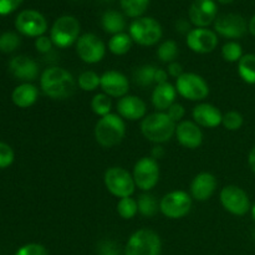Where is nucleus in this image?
<instances>
[{"mask_svg": "<svg viewBox=\"0 0 255 255\" xmlns=\"http://www.w3.org/2000/svg\"><path fill=\"white\" fill-rule=\"evenodd\" d=\"M248 31L251 32L253 36H255V15L252 16V19L248 22Z\"/></svg>", "mask_w": 255, "mask_h": 255, "instance_id": "obj_49", "label": "nucleus"}, {"mask_svg": "<svg viewBox=\"0 0 255 255\" xmlns=\"http://www.w3.org/2000/svg\"><path fill=\"white\" fill-rule=\"evenodd\" d=\"M193 199L184 191H172L159 201V212L168 219H182L191 212Z\"/></svg>", "mask_w": 255, "mask_h": 255, "instance_id": "obj_9", "label": "nucleus"}, {"mask_svg": "<svg viewBox=\"0 0 255 255\" xmlns=\"http://www.w3.org/2000/svg\"><path fill=\"white\" fill-rule=\"evenodd\" d=\"M20 46V37L15 32L6 31L0 35V51L4 54L14 52Z\"/></svg>", "mask_w": 255, "mask_h": 255, "instance_id": "obj_37", "label": "nucleus"}, {"mask_svg": "<svg viewBox=\"0 0 255 255\" xmlns=\"http://www.w3.org/2000/svg\"><path fill=\"white\" fill-rule=\"evenodd\" d=\"M218 182L214 174L209 172H201L192 181L189 187V194L192 199L197 202H206L211 198L216 192Z\"/></svg>", "mask_w": 255, "mask_h": 255, "instance_id": "obj_20", "label": "nucleus"}, {"mask_svg": "<svg viewBox=\"0 0 255 255\" xmlns=\"http://www.w3.org/2000/svg\"><path fill=\"white\" fill-rule=\"evenodd\" d=\"M95 139L105 148H112L124 141L126 136V122L119 114L100 117L95 125Z\"/></svg>", "mask_w": 255, "mask_h": 255, "instance_id": "obj_3", "label": "nucleus"}, {"mask_svg": "<svg viewBox=\"0 0 255 255\" xmlns=\"http://www.w3.org/2000/svg\"><path fill=\"white\" fill-rule=\"evenodd\" d=\"M132 44H133V40L131 39L129 34L120 32V34L112 35L111 39L109 40L107 47L111 54L116 55V56H122L131 50Z\"/></svg>", "mask_w": 255, "mask_h": 255, "instance_id": "obj_26", "label": "nucleus"}, {"mask_svg": "<svg viewBox=\"0 0 255 255\" xmlns=\"http://www.w3.org/2000/svg\"><path fill=\"white\" fill-rule=\"evenodd\" d=\"M81 31L79 20L71 15H64L55 20L50 30V39L54 46L59 49H66L76 44Z\"/></svg>", "mask_w": 255, "mask_h": 255, "instance_id": "obj_5", "label": "nucleus"}, {"mask_svg": "<svg viewBox=\"0 0 255 255\" xmlns=\"http://www.w3.org/2000/svg\"><path fill=\"white\" fill-rule=\"evenodd\" d=\"M186 44L196 54H211L218 46V35L207 27H194L187 34Z\"/></svg>", "mask_w": 255, "mask_h": 255, "instance_id": "obj_15", "label": "nucleus"}, {"mask_svg": "<svg viewBox=\"0 0 255 255\" xmlns=\"http://www.w3.org/2000/svg\"><path fill=\"white\" fill-rule=\"evenodd\" d=\"M177 90L171 82H166L162 85H156L151 95V102L156 111L166 112L172 105L176 102Z\"/></svg>", "mask_w": 255, "mask_h": 255, "instance_id": "obj_23", "label": "nucleus"}, {"mask_svg": "<svg viewBox=\"0 0 255 255\" xmlns=\"http://www.w3.org/2000/svg\"><path fill=\"white\" fill-rule=\"evenodd\" d=\"M117 213L122 219H133L138 213V204H137V199L133 197H126V198H121L117 202Z\"/></svg>", "mask_w": 255, "mask_h": 255, "instance_id": "obj_34", "label": "nucleus"}, {"mask_svg": "<svg viewBox=\"0 0 255 255\" xmlns=\"http://www.w3.org/2000/svg\"><path fill=\"white\" fill-rule=\"evenodd\" d=\"M77 81L74 75L60 66H50L40 75V89L52 100H66L75 94Z\"/></svg>", "mask_w": 255, "mask_h": 255, "instance_id": "obj_1", "label": "nucleus"}, {"mask_svg": "<svg viewBox=\"0 0 255 255\" xmlns=\"http://www.w3.org/2000/svg\"><path fill=\"white\" fill-rule=\"evenodd\" d=\"M192 117L199 127L216 128L222 125L223 114L214 105L208 104V102H201L194 106L193 111H192Z\"/></svg>", "mask_w": 255, "mask_h": 255, "instance_id": "obj_22", "label": "nucleus"}, {"mask_svg": "<svg viewBox=\"0 0 255 255\" xmlns=\"http://www.w3.org/2000/svg\"><path fill=\"white\" fill-rule=\"evenodd\" d=\"M218 2H221V4H231V2H233L234 0H217Z\"/></svg>", "mask_w": 255, "mask_h": 255, "instance_id": "obj_51", "label": "nucleus"}, {"mask_svg": "<svg viewBox=\"0 0 255 255\" xmlns=\"http://www.w3.org/2000/svg\"><path fill=\"white\" fill-rule=\"evenodd\" d=\"M117 114L125 121H139L147 116V105L141 97L126 95L117 101Z\"/></svg>", "mask_w": 255, "mask_h": 255, "instance_id": "obj_18", "label": "nucleus"}, {"mask_svg": "<svg viewBox=\"0 0 255 255\" xmlns=\"http://www.w3.org/2000/svg\"><path fill=\"white\" fill-rule=\"evenodd\" d=\"M39 97V90L31 82H22L21 85L16 86L11 94V100L15 106L19 109H29Z\"/></svg>", "mask_w": 255, "mask_h": 255, "instance_id": "obj_24", "label": "nucleus"}, {"mask_svg": "<svg viewBox=\"0 0 255 255\" xmlns=\"http://www.w3.org/2000/svg\"><path fill=\"white\" fill-rule=\"evenodd\" d=\"M168 72L164 69H156V74H154V84L162 85L168 82Z\"/></svg>", "mask_w": 255, "mask_h": 255, "instance_id": "obj_45", "label": "nucleus"}, {"mask_svg": "<svg viewBox=\"0 0 255 255\" xmlns=\"http://www.w3.org/2000/svg\"><path fill=\"white\" fill-rule=\"evenodd\" d=\"M238 75L246 84L255 85V54H244L238 62Z\"/></svg>", "mask_w": 255, "mask_h": 255, "instance_id": "obj_27", "label": "nucleus"}, {"mask_svg": "<svg viewBox=\"0 0 255 255\" xmlns=\"http://www.w3.org/2000/svg\"><path fill=\"white\" fill-rule=\"evenodd\" d=\"M104 1H112V0H104Z\"/></svg>", "mask_w": 255, "mask_h": 255, "instance_id": "obj_52", "label": "nucleus"}, {"mask_svg": "<svg viewBox=\"0 0 255 255\" xmlns=\"http://www.w3.org/2000/svg\"><path fill=\"white\" fill-rule=\"evenodd\" d=\"M100 255H120L119 247L114 243V242L105 241L100 244L99 248Z\"/></svg>", "mask_w": 255, "mask_h": 255, "instance_id": "obj_43", "label": "nucleus"}, {"mask_svg": "<svg viewBox=\"0 0 255 255\" xmlns=\"http://www.w3.org/2000/svg\"><path fill=\"white\" fill-rule=\"evenodd\" d=\"M164 154H166V151H164V147L162 146V144H154V146L152 147L151 157L153 159L158 161V159L163 158Z\"/></svg>", "mask_w": 255, "mask_h": 255, "instance_id": "obj_46", "label": "nucleus"}, {"mask_svg": "<svg viewBox=\"0 0 255 255\" xmlns=\"http://www.w3.org/2000/svg\"><path fill=\"white\" fill-rule=\"evenodd\" d=\"M218 7L214 0H194L188 10L189 21L196 27H207L217 19Z\"/></svg>", "mask_w": 255, "mask_h": 255, "instance_id": "obj_16", "label": "nucleus"}, {"mask_svg": "<svg viewBox=\"0 0 255 255\" xmlns=\"http://www.w3.org/2000/svg\"><path fill=\"white\" fill-rule=\"evenodd\" d=\"M91 110L99 117H104L110 115L112 111L111 97L107 96L104 92L96 94L91 100Z\"/></svg>", "mask_w": 255, "mask_h": 255, "instance_id": "obj_33", "label": "nucleus"}, {"mask_svg": "<svg viewBox=\"0 0 255 255\" xmlns=\"http://www.w3.org/2000/svg\"><path fill=\"white\" fill-rule=\"evenodd\" d=\"M219 201L228 213L236 217H243L251 212L252 203L248 193L236 184H229L222 188Z\"/></svg>", "mask_w": 255, "mask_h": 255, "instance_id": "obj_10", "label": "nucleus"}, {"mask_svg": "<svg viewBox=\"0 0 255 255\" xmlns=\"http://www.w3.org/2000/svg\"><path fill=\"white\" fill-rule=\"evenodd\" d=\"M174 137L181 146L189 149L198 148L203 143L202 128L196 122L189 121V120H183L179 124H177Z\"/></svg>", "mask_w": 255, "mask_h": 255, "instance_id": "obj_19", "label": "nucleus"}, {"mask_svg": "<svg viewBox=\"0 0 255 255\" xmlns=\"http://www.w3.org/2000/svg\"><path fill=\"white\" fill-rule=\"evenodd\" d=\"M104 183L107 191L120 199L132 197L137 188L132 173L119 166L106 169L104 174Z\"/></svg>", "mask_w": 255, "mask_h": 255, "instance_id": "obj_7", "label": "nucleus"}, {"mask_svg": "<svg viewBox=\"0 0 255 255\" xmlns=\"http://www.w3.org/2000/svg\"><path fill=\"white\" fill-rule=\"evenodd\" d=\"M251 214H252V218H253V221H254V223H255V203L253 204V206H252Z\"/></svg>", "mask_w": 255, "mask_h": 255, "instance_id": "obj_50", "label": "nucleus"}, {"mask_svg": "<svg viewBox=\"0 0 255 255\" xmlns=\"http://www.w3.org/2000/svg\"><path fill=\"white\" fill-rule=\"evenodd\" d=\"M166 114L168 115L169 119H171L174 124H179L181 121H183L184 116H186V109H184V106L182 104L174 102V104L167 110Z\"/></svg>", "mask_w": 255, "mask_h": 255, "instance_id": "obj_40", "label": "nucleus"}, {"mask_svg": "<svg viewBox=\"0 0 255 255\" xmlns=\"http://www.w3.org/2000/svg\"><path fill=\"white\" fill-rule=\"evenodd\" d=\"M15 154L9 144L0 142V169L7 168L14 162Z\"/></svg>", "mask_w": 255, "mask_h": 255, "instance_id": "obj_38", "label": "nucleus"}, {"mask_svg": "<svg viewBox=\"0 0 255 255\" xmlns=\"http://www.w3.org/2000/svg\"><path fill=\"white\" fill-rule=\"evenodd\" d=\"M162 242L158 234L142 228L134 232L127 241L125 255H161Z\"/></svg>", "mask_w": 255, "mask_h": 255, "instance_id": "obj_4", "label": "nucleus"}, {"mask_svg": "<svg viewBox=\"0 0 255 255\" xmlns=\"http://www.w3.org/2000/svg\"><path fill=\"white\" fill-rule=\"evenodd\" d=\"M176 29L177 31L182 32V34H188L189 31H191V25H189V22L187 21V20H178V21L176 22Z\"/></svg>", "mask_w": 255, "mask_h": 255, "instance_id": "obj_47", "label": "nucleus"}, {"mask_svg": "<svg viewBox=\"0 0 255 255\" xmlns=\"http://www.w3.org/2000/svg\"><path fill=\"white\" fill-rule=\"evenodd\" d=\"M22 0H0V15H9L21 5Z\"/></svg>", "mask_w": 255, "mask_h": 255, "instance_id": "obj_42", "label": "nucleus"}, {"mask_svg": "<svg viewBox=\"0 0 255 255\" xmlns=\"http://www.w3.org/2000/svg\"><path fill=\"white\" fill-rule=\"evenodd\" d=\"M9 70L14 77L24 82H31L39 76V65L34 59L19 55L10 60Z\"/></svg>", "mask_w": 255, "mask_h": 255, "instance_id": "obj_21", "label": "nucleus"}, {"mask_svg": "<svg viewBox=\"0 0 255 255\" xmlns=\"http://www.w3.org/2000/svg\"><path fill=\"white\" fill-rule=\"evenodd\" d=\"M243 55V47L238 41H234V40L226 42L222 47V57L224 61L231 62V64H234V62L238 64Z\"/></svg>", "mask_w": 255, "mask_h": 255, "instance_id": "obj_35", "label": "nucleus"}, {"mask_svg": "<svg viewBox=\"0 0 255 255\" xmlns=\"http://www.w3.org/2000/svg\"><path fill=\"white\" fill-rule=\"evenodd\" d=\"M156 54L162 62L171 64V62L176 61L177 56H178V45L174 40H166L158 45Z\"/></svg>", "mask_w": 255, "mask_h": 255, "instance_id": "obj_32", "label": "nucleus"}, {"mask_svg": "<svg viewBox=\"0 0 255 255\" xmlns=\"http://www.w3.org/2000/svg\"><path fill=\"white\" fill-rule=\"evenodd\" d=\"M52 47H54V44H52L50 36L42 35V36L36 37V40H35V49H36L37 52H40V54H50V52L52 51Z\"/></svg>", "mask_w": 255, "mask_h": 255, "instance_id": "obj_41", "label": "nucleus"}, {"mask_svg": "<svg viewBox=\"0 0 255 255\" xmlns=\"http://www.w3.org/2000/svg\"><path fill=\"white\" fill-rule=\"evenodd\" d=\"M102 92L110 96L111 99H122L128 95L129 81L127 76L116 70H109L101 75V84H100Z\"/></svg>", "mask_w": 255, "mask_h": 255, "instance_id": "obj_17", "label": "nucleus"}, {"mask_svg": "<svg viewBox=\"0 0 255 255\" xmlns=\"http://www.w3.org/2000/svg\"><path fill=\"white\" fill-rule=\"evenodd\" d=\"M128 34L133 42L141 46H153L158 44L163 35L161 24L149 16L134 19L128 27Z\"/></svg>", "mask_w": 255, "mask_h": 255, "instance_id": "obj_6", "label": "nucleus"}, {"mask_svg": "<svg viewBox=\"0 0 255 255\" xmlns=\"http://www.w3.org/2000/svg\"><path fill=\"white\" fill-rule=\"evenodd\" d=\"M176 126L166 112H153L142 120L141 132L147 141L162 144L171 141L176 133Z\"/></svg>", "mask_w": 255, "mask_h": 255, "instance_id": "obj_2", "label": "nucleus"}, {"mask_svg": "<svg viewBox=\"0 0 255 255\" xmlns=\"http://www.w3.org/2000/svg\"><path fill=\"white\" fill-rule=\"evenodd\" d=\"M101 25L102 29L107 32V34L116 35L120 32H125L126 29V19L121 12L116 11V10H109V11L104 12L101 17Z\"/></svg>", "mask_w": 255, "mask_h": 255, "instance_id": "obj_25", "label": "nucleus"}, {"mask_svg": "<svg viewBox=\"0 0 255 255\" xmlns=\"http://www.w3.org/2000/svg\"><path fill=\"white\" fill-rule=\"evenodd\" d=\"M174 86L177 94L188 101L201 102L209 95V85L201 75L194 72H184L176 80Z\"/></svg>", "mask_w": 255, "mask_h": 255, "instance_id": "obj_8", "label": "nucleus"}, {"mask_svg": "<svg viewBox=\"0 0 255 255\" xmlns=\"http://www.w3.org/2000/svg\"><path fill=\"white\" fill-rule=\"evenodd\" d=\"M167 72H168V75L171 77H174V79H178L181 75L184 74L183 71V66H182L179 62L177 61H173L171 62V64H168V69H167Z\"/></svg>", "mask_w": 255, "mask_h": 255, "instance_id": "obj_44", "label": "nucleus"}, {"mask_svg": "<svg viewBox=\"0 0 255 255\" xmlns=\"http://www.w3.org/2000/svg\"><path fill=\"white\" fill-rule=\"evenodd\" d=\"M121 7L128 17H141L146 12L149 0H120Z\"/></svg>", "mask_w": 255, "mask_h": 255, "instance_id": "obj_30", "label": "nucleus"}, {"mask_svg": "<svg viewBox=\"0 0 255 255\" xmlns=\"http://www.w3.org/2000/svg\"><path fill=\"white\" fill-rule=\"evenodd\" d=\"M214 31L226 39H241L248 32V22L239 14H224L214 21Z\"/></svg>", "mask_w": 255, "mask_h": 255, "instance_id": "obj_14", "label": "nucleus"}, {"mask_svg": "<svg viewBox=\"0 0 255 255\" xmlns=\"http://www.w3.org/2000/svg\"><path fill=\"white\" fill-rule=\"evenodd\" d=\"M15 27L20 34L30 37H39L46 32L47 21L36 10H22L15 19Z\"/></svg>", "mask_w": 255, "mask_h": 255, "instance_id": "obj_13", "label": "nucleus"}, {"mask_svg": "<svg viewBox=\"0 0 255 255\" xmlns=\"http://www.w3.org/2000/svg\"><path fill=\"white\" fill-rule=\"evenodd\" d=\"M244 124V117L238 111H228L223 114L222 125L228 131H238L242 128Z\"/></svg>", "mask_w": 255, "mask_h": 255, "instance_id": "obj_36", "label": "nucleus"}, {"mask_svg": "<svg viewBox=\"0 0 255 255\" xmlns=\"http://www.w3.org/2000/svg\"><path fill=\"white\" fill-rule=\"evenodd\" d=\"M137 204H138V213L146 218H152L159 211V203L157 202L156 197L149 192H143L137 199Z\"/></svg>", "mask_w": 255, "mask_h": 255, "instance_id": "obj_28", "label": "nucleus"}, {"mask_svg": "<svg viewBox=\"0 0 255 255\" xmlns=\"http://www.w3.org/2000/svg\"><path fill=\"white\" fill-rule=\"evenodd\" d=\"M134 183L142 192H149L159 182V164L158 161L149 157H142L134 163L133 172Z\"/></svg>", "mask_w": 255, "mask_h": 255, "instance_id": "obj_11", "label": "nucleus"}, {"mask_svg": "<svg viewBox=\"0 0 255 255\" xmlns=\"http://www.w3.org/2000/svg\"><path fill=\"white\" fill-rule=\"evenodd\" d=\"M100 84H101V75L92 70H86V71L81 72L77 79V86L85 92L96 91L100 87Z\"/></svg>", "mask_w": 255, "mask_h": 255, "instance_id": "obj_29", "label": "nucleus"}, {"mask_svg": "<svg viewBox=\"0 0 255 255\" xmlns=\"http://www.w3.org/2000/svg\"><path fill=\"white\" fill-rule=\"evenodd\" d=\"M248 166L251 168V171L255 174V146L251 149L248 154Z\"/></svg>", "mask_w": 255, "mask_h": 255, "instance_id": "obj_48", "label": "nucleus"}, {"mask_svg": "<svg viewBox=\"0 0 255 255\" xmlns=\"http://www.w3.org/2000/svg\"><path fill=\"white\" fill-rule=\"evenodd\" d=\"M156 66L153 65H142L137 67L133 72L134 84L141 87H148L154 82V74H156Z\"/></svg>", "mask_w": 255, "mask_h": 255, "instance_id": "obj_31", "label": "nucleus"}, {"mask_svg": "<svg viewBox=\"0 0 255 255\" xmlns=\"http://www.w3.org/2000/svg\"><path fill=\"white\" fill-rule=\"evenodd\" d=\"M15 255H49V252L41 244L29 243L17 249Z\"/></svg>", "mask_w": 255, "mask_h": 255, "instance_id": "obj_39", "label": "nucleus"}, {"mask_svg": "<svg viewBox=\"0 0 255 255\" xmlns=\"http://www.w3.org/2000/svg\"><path fill=\"white\" fill-rule=\"evenodd\" d=\"M75 46H76L77 56L85 64H99L100 61L104 60L105 55H106L107 47L105 42L92 32L82 34L76 41Z\"/></svg>", "mask_w": 255, "mask_h": 255, "instance_id": "obj_12", "label": "nucleus"}]
</instances>
